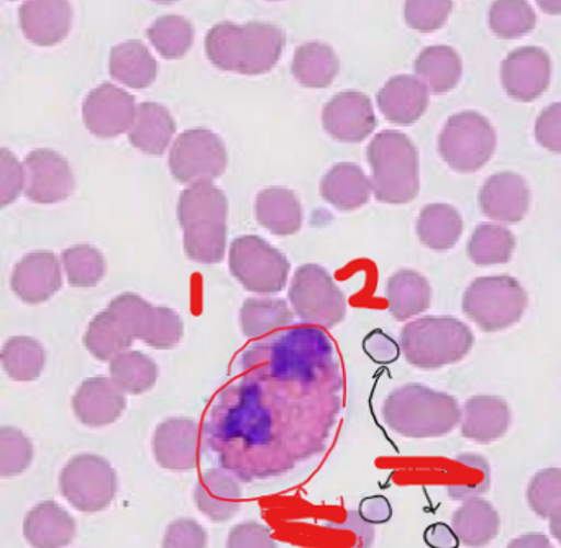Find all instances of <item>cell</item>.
Masks as SVG:
<instances>
[{
    "instance_id": "1",
    "label": "cell",
    "mask_w": 561,
    "mask_h": 548,
    "mask_svg": "<svg viewBox=\"0 0 561 548\" xmlns=\"http://www.w3.org/2000/svg\"><path fill=\"white\" fill-rule=\"evenodd\" d=\"M382 421L405 438H437L461 422L457 398L424 385H404L386 396Z\"/></svg>"
},
{
    "instance_id": "2",
    "label": "cell",
    "mask_w": 561,
    "mask_h": 548,
    "mask_svg": "<svg viewBox=\"0 0 561 548\" xmlns=\"http://www.w3.org/2000/svg\"><path fill=\"white\" fill-rule=\"evenodd\" d=\"M376 201L392 206L412 203L421 191L419 151L414 141L396 130L379 132L366 148Z\"/></svg>"
},
{
    "instance_id": "3",
    "label": "cell",
    "mask_w": 561,
    "mask_h": 548,
    "mask_svg": "<svg viewBox=\"0 0 561 548\" xmlns=\"http://www.w3.org/2000/svg\"><path fill=\"white\" fill-rule=\"evenodd\" d=\"M399 343L409 365L438 369L461 362L473 349L474 335L455 317H422L402 327Z\"/></svg>"
},
{
    "instance_id": "4",
    "label": "cell",
    "mask_w": 561,
    "mask_h": 548,
    "mask_svg": "<svg viewBox=\"0 0 561 548\" xmlns=\"http://www.w3.org/2000/svg\"><path fill=\"white\" fill-rule=\"evenodd\" d=\"M529 297L513 276L477 277L465 290L463 312L484 332H501L523 319Z\"/></svg>"
},
{
    "instance_id": "5",
    "label": "cell",
    "mask_w": 561,
    "mask_h": 548,
    "mask_svg": "<svg viewBox=\"0 0 561 548\" xmlns=\"http://www.w3.org/2000/svg\"><path fill=\"white\" fill-rule=\"evenodd\" d=\"M293 312L309 326L332 329L346 317V299L332 274L323 266H299L287 290Z\"/></svg>"
},
{
    "instance_id": "6",
    "label": "cell",
    "mask_w": 561,
    "mask_h": 548,
    "mask_svg": "<svg viewBox=\"0 0 561 548\" xmlns=\"http://www.w3.org/2000/svg\"><path fill=\"white\" fill-rule=\"evenodd\" d=\"M496 150V132L480 112L451 115L438 137V153L458 173L481 170Z\"/></svg>"
},
{
    "instance_id": "7",
    "label": "cell",
    "mask_w": 561,
    "mask_h": 548,
    "mask_svg": "<svg viewBox=\"0 0 561 548\" xmlns=\"http://www.w3.org/2000/svg\"><path fill=\"white\" fill-rule=\"evenodd\" d=\"M229 269L247 290L270 296L286 287L290 263L262 237L242 236L230 246Z\"/></svg>"
},
{
    "instance_id": "8",
    "label": "cell",
    "mask_w": 561,
    "mask_h": 548,
    "mask_svg": "<svg viewBox=\"0 0 561 548\" xmlns=\"http://www.w3.org/2000/svg\"><path fill=\"white\" fill-rule=\"evenodd\" d=\"M168 163L174 180L190 187L222 176L229 167V153L219 135L209 128L194 127L176 138Z\"/></svg>"
},
{
    "instance_id": "9",
    "label": "cell",
    "mask_w": 561,
    "mask_h": 548,
    "mask_svg": "<svg viewBox=\"0 0 561 548\" xmlns=\"http://www.w3.org/2000/svg\"><path fill=\"white\" fill-rule=\"evenodd\" d=\"M137 107L134 95L111 82H104L89 92L82 105V118L95 137L115 138L130 132Z\"/></svg>"
},
{
    "instance_id": "10",
    "label": "cell",
    "mask_w": 561,
    "mask_h": 548,
    "mask_svg": "<svg viewBox=\"0 0 561 548\" xmlns=\"http://www.w3.org/2000/svg\"><path fill=\"white\" fill-rule=\"evenodd\" d=\"M23 174L25 196L36 204L61 203L75 191V174L68 161L48 148L33 150L25 158Z\"/></svg>"
},
{
    "instance_id": "11",
    "label": "cell",
    "mask_w": 561,
    "mask_h": 548,
    "mask_svg": "<svg viewBox=\"0 0 561 548\" xmlns=\"http://www.w3.org/2000/svg\"><path fill=\"white\" fill-rule=\"evenodd\" d=\"M376 125L371 99L363 92H339L323 105V130L340 144H362L375 132Z\"/></svg>"
},
{
    "instance_id": "12",
    "label": "cell",
    "mask_w": 561,
    "mask_h": 548,
    "mask_svg": "<svg viewBox=\"0 0 561 548\" xmlns=\"http://www.w3.org/2000/svg\"><path fill=\"white\" fill-rule=\"evenodd\" d=\"M552 61L546 49L523 46L514 49L501 66V81L511 98L533 102L549 89Z\"/></svg>"
},
{
    "instance_id": "13",
    "label": "cell",
    "mask_w": 561,
    "mask_h": 548,
    "mask_svg": "<svg viewBox=\"0 0 561 548\" xmlns=\"http://www.w3.org/2000/svg\"><path fill=\"white\" fill-rule=\"evenodd\" d=\"M153 454L164 470H194L199 465V424L187 418L161 422L153 435Z\"/></svg>"
},
{
    "instance_id": "14",
    "label": "cell",
    "mask_w": 561,
    "mask_h": 548,
    "mask_svg": "<svg viewBox=\"0 0 561 548\" xmlns=\"http://www.w3.org/2000/svg\"><path fill=\"white\" fill-rule=\"evenodd\" d=\"M480 206L484 216L496 222L519 224L529 213V186L519 174H493L481 187Z\"/></svg>"
},
{
    "instance_id": "15",
    "label": "cell",
    "mask_w": 561,
    "mask_h": 548,
    "mask_svg": "<svg viewBox=\"0 0 561 548\" xmlns=\"http://www.w3.org/2000/svg\"><path fill=\"white\" fill-rule=\"evenodd\" d=\"M431 92L414 76L399 75L386 81L376 94V104L386 121L394 125L415 124L427 112Z\"/></svg>"
},
{
    "instance_id": "16",
    "label": "cell",
    "mask_w": 561,
    "mask_h": 548,
    "mask_svg": "<svg viewBox=\"0 0 561 548\" xmlns=\"http://www.w3.org/2000/svg\"><path fill=\"white\" fill-rule=\"evenodd\" d=\"M242 484L224 470H206L194 488L197 510L213 523H229L242 506Z\"/></svg>"
},
{
    "instance_id": "17",
    "label": "cell",
    "mask_w": 561,
    "mask_h": 548,
    "mask_svg": "<svg viewBox=\"0 0 561 548\" xmlns=\"http://www.w3.org/2000/svg\"><path fill=\"white\" fill-rule=\"evenodd\" d=\"M242 26V65L239 75H266L279 62L286 46V33L279 26L260 20H252Z\"/></svg>"
},
{
    "instance_id": "18",
    "label": "cell",
    "mask_w": 561,
    "mask_h": 548,
    "mask_svg": "<svg viewBox=\"0 0 561 548\" xmlns=\"http://www.w3.org/2000/svg\"><path fill=\"white\" fill-rule=\"evenodd\" d=\"M23 35L38 46H55L68 36L72 9L68 2H25L20 7Z\"/></svg>"
},
{
    "instance_id": "19",
    "label": "cell",
    "mask_w": 561,
    "mask_h": 548,
    "mask_svg": "<svg viewBox=\"0 0 561 548\" xmlns=\"http://www.w3.org/2000/svg\"><path fill=\"white\" fill-rule=\"evenodd\" d=\"M511 409L497 396H473L461 412V435L470 441L494 442L504 437L511 427Z\"/></svg>"
},
{
    "instance_id": "20",
    "label": "cell",
    "mask_w": 561,
    "mask_h": 548,
    "mask_svg": "<svg viewBox=\"0 0 561 548\" xmlns=\"http://www.w3.org/2000/svg\"><path fill=\"white\" fill-rule=\"evenodd\" d=\"M371 194V180L355 163L335 164L320 181V196L343 213H352L366 206Z\"/></svg>"
},
{
    "instance_id": "21",
    "label": "cell",
    "mask_w": 561,
    "mask_h": 548,
    "mask_svg": "<svg viewBox=\"0 0 561 548\" xmlns=\"http://www.w3.org/2000/svg\"><path fill=\"white\" fill-rule=\"evenodd\" d=\"M176 134V121L164 105L141 102L137 107L134 125L128 132L131 147L150 157H161Z\"/></svg>"
},
{
    "instance_id": "22",
    "label": "cell",
    "mask_w": 561,
    "mask_h": 548,
    "mask_svg": "<svg viewBox=\"0 0 561 548\" xmlns=\"http://www.w3.org/2000/svg\"><path fill=\"white\" fill-rule=\"evenodd\" d=\"M385 296L389 313L404 322L431 307L432 287L424 274L404 269L388 277Z\"/></svg>"
},
{
    "instance_id": "23",
    "label": "cell",
    "mask_w": 561,
    "mask_h": 548,
    "mask_svg": "<svg viewBox=\"0 0 561 548\" xmlns=\"http://www.w3.org/2000/svg\"><path fill=\"white\" fill-rule=\"evenodd\" d=\"M108 72L121 84L141 91L157 81L158 62L144 42L128 39L112 48Z\"/></svg>"
},
{
    "instance_id": "24",
    "label": "cell",
    "mask_w": 561,
    "mask_h": 548,
    "mask_svg": "<svg viewBox=\"0 0 561 548\" xmlns=\"http://www.w3.org/2000/svg\"><path fill=\"white\" fill-rule=\"evenodd\" d=\"M255 216L260 226L276 237H290L302 227V206L286 187H268L256 196Z\"/></svg>"
},
{
    "instance_id": "25",
    "label": "cell",
    "mask_w": 561,
    "mask_h": 548,
    "mask_svg": "<svg viewBox=\"0 0 561 548\" xmlns=\"http://www.w3.org/2000/svg\"><path fill=\"white\" fill-rule=\"evenodd\" d=\"M414 72L428 92L440 95L457 88L463 75V65L460 55L451 46L434 45L419 53Z\"/></svg>"
},
{
    "instance_id": "26",
    "label": "cell",
    "mask_w": 561,
    "mask_h": 548,
    "mask_svg": "<svg viewBox=\"0 0 561 548\" xmlns=\"http://www.w3.org/2000/svg\"><path fill=\"white\" fill-rule=\"evenodd\" d=\"M340 59L335 49L327 43L309 42L294 52L290 72L307 89H325L335 81Z\"/></svg>"
},
{
    "instance_id": "27",
    "label": "cell",
    "mask_w": 561,
    "mask_h": 548,
    "mask_svg": "<svg viewBox=\"0 0 561 548\" xmlns=\"http://www.w3.org/2000/svg\"><path fill=\"white\" fill-rule=\"evenodd\" d=\"M59 266L51 253H32L16 265L13 289L26 302H42L59 287Z\"/></svg>"
},
{
    "instance_id": "28",
    "label": "cell",
    "mask_w": 561,
    "mask_h": 548,
    "mask_svg": "<svg viewBox=\"0 0 561 548\" xmlns=\"http://www.w3.org/2000/svg\"><path fill=\"white\" fill-rule=\"evenodd\" d=\"M78 480L71 484L69 500L79 510L95 513L104 510L114 500L117 480L112 468L104 460L92 458L82 467Z\"/></svg>"
},
{
    "instance_id": "29",
    "label": "cell",
    "mask_w": 561,
    "mask_h": 548,
    "mask_svg": "<svg viewBox=\"0 0 561 548\" xmlns=\"http://www.w3.org/2000/svg\"><path fill=\"white\" fill-rule=\"evenodd\" d=\"M501 529L500 513L483 500L467 501L451 517V530L458 543L467 547L488 546Z\"/></svg>"
},
{
    "instance_id": "30",
    "label": "cell",
    "mask_w": 561,
    "mask_h": 548,
    "mask_svg": "<svg viewBox=\"0 0 561 548\" xmlns=\"http://www.w3.org/2000/svg\"><path fill=\"white\" fill-rule=\"evenodd\" d=\"M293 322V309L279 297H249L240 309V329L247 339H265Z\"/></svg>"
},
{
    "instance_id": "31",
    "label": "cell",
    "mask_w": 561,
    "mask_h": 548,
    "mask_svg": "<svg viewBox=\"0 0 561 548\" xmlns=\"http://www.w3.org/2000/svg\"><path fill=\"white\" fill-rule=\"evenodd\" d=\"M229 201L222 190L213 183L194 184L183 191L178 201V222L186 229L196 222H227Z\"/></svg>"
},
{
    "instance_id": "32",
    "label": "cell",
    "mask_w": 561,
    "mask_h": 548,
    "mask_svg": "<svg viewBox=\"0 0 561 548\" xmlns=\"http://www.w3.org/2000/svg\"><path fill=\"white\" fill-rule=\"evenodd\" d=\"M463 233V219L448 204H428L417 220L419 240L434 252L454 249Z\"/></svg>"
},
{
    "instance_id": "33",
    "label": "cell",
    "mask_w": 561,
    "mask_h": 548,
    "mask_svg": "<svg viewBox=\"0 0 561 548\" xmlns=\"http://www.w3.org/2000/svg\"><path fill=\"white\" fill-rule=\"evenodd\" d=\"M184 230V253L191 262L216 265L226 259L227 222H196Z\"/></svg>"
},
{
    "instance_id": "34",
    "label": "cell",
    "mask_w": 561,
    "mask_h": 548,
    "mask_svg": "<svg viewBox=\"0 0 561 548\" xmlns=\"http://www.w3.org/2000/svg\"><path fill=\"white\" fill-rule=\"evenodd\" d=\"M147 36L164 59H181L193 48L194 26L186 16L168 13L154 20Z\"/></svg>"
},
{
    "instance_id": "35",
    "label": "cell",
    "mask_w": 561,
    "mask_h": 548,
    "mask_svg": "<svg viewBox=\"0 0 561 548\" xmlns=\"http://www.w3.org/2000/svg\"><path fill=\"white\" fill-rule=\"evenodd\" d=\"M516 239L504 227L484 224L477 227L470 242H468V256L478 266L504 265L511 262Z\"/></svg>"
},
{
    "instance_id": "36",
    "label": "cell",
    "mask_w": 561,
    "mask_h": 548,
    "mask_svg": "<svg viewBox=\"0 0 561 548\" xmlns=\"http://www.w3.org/2000/svg\"><path fill=\"white\" fill-rule=\"evenodd\" d=\"M72 534H75V523L55 504L38 507L35 513L30 514L26 523V536L32 540L33 546L39 548L65 546L72 539Z\"/></svg>"
},
{
    "instance_id": "37",
    "label": "cell",
    "mask_w": 561,
    "mask_h": 548,
    "mask_svg": "<svg viewBox=\"0 0 561 548\" xmlns=\"http://www.w3.org/2000/svg\"><path fill=\"white\" fill-rule=\"evenodd\" d=\"M111 373L115 385L130 395H144L157 385V363L141 352H125L115 356Z\"/></svg>"
},
{
    "instance_id": "38",
    "label": "cell",
    "mask_w": 561,
    "mask_h": 548,
    "mask_svg": "<svg viewBox=\"0 0 561 548\" xmlns=\"http://www.w3.org/2000/svg\"><path fill=\"white\" fill-rule=\"evenodd\" d=\"M243 26L220 22L206 35V55L216 68L239 72L242 65Z\"/></svg>"
},
{
    "instance_id": "39",
    "label": "cell",
    "mask_w": 561,
    "mask_h": 548,
    "mask_svg": "<svg viewBox=\"0 0 561 548\" xmlns=\"http://www.w3.org/2000/svg\"><path fill=\"white\" fill-rule=\"evenodd\" d=\"M130 333L122 327V323L111 312H102L92 320L85 335V345L99 359H111L130 349Z\"/></svg>"
},
{
    "instance_id": "40",
    "label": "cell",
    "mask_w": 561,
    "mask_h": 548,
    "mask_svg": "<svg viewBox=\"0 0 561 548\" xmlns=\"http://www.w3.org/2000/svg\"><path fill=\"white\" fill-rule=\"evenodd\" d=\"M327 548H371L375 544V524L359 511H346L342 520L325 524Z\"/></svg>"
},
{
    "instance_id": "41",
    "label": "cell",
    "mask_w": 561,
    "mask_h": 548,
    "mask_svg": "<svg viewBox=\"0 0 561 548\" xmlns=\"http://www.w3.org/2000/svg\"><path fill=\"white\" fill-rule=\"evenodd\" d=\"M537 15L529 2H494L490 10V26L500 38H517L533 32Z\"/></svg>"
},
{
    "instance_id": "42",
    "label": "cell",
    "mask_w": 561,
    "mask_h": 548,
    "mask_svg": "<svg viewBox=\"0 0 561 548\" xmlns=\"http://www.w3.org/2000/svg\"><path fill=\"white\" fill-rule=\"evenodd\" d=\"M107 310L134 340L144 339L153 322L154 306L134 293H125L115 297Z\"/></svg>"
},
{
    "instance_id": "43",
    "label": "cell",
    "mask_w": 561,
    "mask_h": 548,
    "mask_svg": "<svg viewBox=\"0 0 561 548\" xmlns=\"http://www.w3.org/2000/svg\"><path fill=\"white\" fill-rule=\"evenodd\" d=\"M62 256H65L69 281L76 286H94L104 276V256L94 247H71V249L66 250Z\"/></svg>"
},
{
    "instance_id": "44",
    "label": "cell",
    "mask_w": 561,
    "mask_h": 548,
    "mask_svg": "<svg viewBox=\"0 0 561 548\" xmlns=\"http://www.w3.org/2000/svg\"><path fill=\"white\" fill-rule=\"evenodd\" d=\"M527 501L537 516L549 520L553 511L561 506L560 468L539 471L527 488Z\"/></svg>"
},
{
    "instance_id": "45",
    "label": "cell",
    "mask_w": 561,
    "mask_h": 548,
    "mask_svg": "<svg viewBox=\"0 0 561 548\" xmlns=\"http://www.w3.org/2000/svg\"><path fill=\"white\" fill-rule=\"evenodd\" d=\"M454 10L450 0H409L404 3L405 23L422 33L437 32Z\"/></svg>"
},
{
    "instance_id": "46",
    "label": "cell",
    "mask_w": 561,
    "mask_h": 548,
    "mask_svg": "<svg viewBox=\"0 0 561 548\" xmlns=\"http://www.w3.org/2000/svg\"><path fill=\"white\" fill-rule=\"evenodd\" d=\"M184 336V322L176 310L170 307H154L153 322L144 336V342L151 349L171 350L180 345Z\"/></svg>"
},
{
    "instance_id": "47",
    "label": "cell",
    "mask_w": 561,
    "mask_h": 548,
    "mask_svg": "<svg viewBox=\"0 0 561 548\" xmlns=\"http://www.w3.org/2000/svg\"><path fill=\"white\" fill-rule=\"evenodd\" d=\"M2 362L12 375L28 378L42 368L43 352L33 340L13 339L3 349Z\"/></svg>"
},
{
    "instance_id": "48",
    "label": "cell",
    "mask_w": 561,
    "mask_h": 548,
    "mask_svg": "<svg viewBox=\"0 0 561 548\" xmlns=\"http://www.w3.org/2000/svg\"><path fill=\"white\" fill-rule=\"evenodd\" d=\"M23 164L7 148H0V209L15 203L23 191Z\"/></svg>"
},
{
    "instance_id": "49",
    "label": "cell",
    "mask_w": 561,
    "mask_h": 548,
    "mask_svg": "<svg viewBox=\"0 0 561 548\" xmlns=\"http://www.w3.org/2000/svg\"><path fill=\"white\" fill-rule=\"evenodd\" d=\"M207 530L197 521H174L168 526L161 548H207Z\"/></svg>"
},
{
    "instance_id": "50",
    "label": "cell",
    "mask_w": 561,
    "mask_h": 548,
    "mask_svg": "<svg viewBox=\"0 0 561 548\" xmlns=\"http://www.w3.org/2000/svg\"><path fill=\"white\" fill-rule=\"evenodd\" d=\"M227 548H278V543L272 529L255 521H247L230 530Z\"/></svg>"
},
{
    "instance_id": "51",
    "label": "cell",
    "mask_w": 561,
    "mask_h": 548,
    "mask_svg": "<svg viewBox=\"0 0 561 548\" xmlns=\"http://www.w3.org/2000/svg\"><path fill=\"white\" fill-rule=\"evenodd\" d=\"M536 138L546 150L561 153V102L547 107L537 118Z\"/></svg>"
},
{
    "instance_id": "52",
    "label": "cell",
    "mask_w": 561,
    "mask_h": 548,
    "mask_svg": "<svg viewBox=\"0 0 561 548\" xmlns=\"http://www.w3.org/2000/svg\"><path fill=\"white\" fill-rule=\"evenodd\" d=\"M507 548H553L549 537L543 534H526V536L517 537Z\"/></svg>"
},
{
    "instance_id": "53",
    "label": "cell",
    "mask_w": 561,
    "mask_h": 548,
    "mask_svg": "<svg viewBox=\"0 0 561 548\" xmlns=\"http://www.w3.org/2000/svg\"><path fill=\"white\" fill-rule=\"evenodd\" d=\"M368 506L375 507V514L369 517V523L376 524L379 521H388L391 517V507H389L388 501L382 500L381 496L368 498L365 500Z\"/></svg>"
},
{
    "instance_id": "54",
    "label": "cell",
    "mask_w": 561,
    "mask_h": 548,
    "mask_svg": "<svg viewBox=\"0 0 561 548\" xmlns=\"http://www.w3.org/2000/svg\"><path fill=\"white\" fill-rule=\"evenodd\" d=\"M425 534H431V536L440 537V543L437 544V547L435 548H455L457 547V537H454V539H444V537L450 536L451 533L450 529H448L447 526H444V524H437V526H432L431 529L427 530Z\"/></svg>"
},
{
    "instance_id": "55",
    "label": "cell",
    "mask_w": 561,
    "mask_h": 548,
    "mask_svg": "<svg viewBox=\"0 0 561 548\" xmlns=\"http://www.w3.org/2000/svg\"><path fill=\"white\" fill-rule=\"evenodd\" d=\"M549 520L550 533H552V536L559 540L561 546V506L553 511L552 516H550Z\"/></svg>"
},
{
    "instance_id": "56",
    "label": "cell",
    "mask_w": 561,
    "mask_h": 548,
    "mask_svg": "<svg viewBox=\"0 0 561 548\" xmlns=\"http://www.w3.org/2000/svg\"><path fill=\"white\" fill-rule=\"evenodd\" d=\"M540 7L547 10V13H561V2H540Z\"/></svg>"
}]
</instances>
